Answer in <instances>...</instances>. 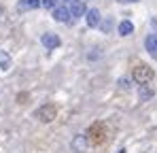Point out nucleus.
<instances>
[{"label":"nucleus","instance_id":"16","mask_svg":"<svg viewBox=\"0 0 157 153\" xmlns=\"http://www.w3.org/2000/svg\"><path fill=\"white\" fill-rule=\"evenodd\" d=\"M119 87L121 89H128L130 87V79H119Z\"/></svg>","mask_w":157,"mask_h":153},{"label":"nucleus","instance_id":"9","mask_svg":"<svg viewBox=\"0 0 157 153\" xmlns=\"http://www.w3.org/2000/svg\"><path fill=\"white\" fill-rule=\"evenodd\" d=\"M153 87L151 85H140V92H138V98H140V102H147V100H151L153 98Z\"/></svg>","mask_w":157,"mask_h":153},{"label":"nucleus","instance_id":"11","mask_svg":"<svg viewBox=\"0 0 157 153\" xmlns=\"http://www.w3.org/2000/svg\"><path fill=\"white\" fill-rule=\"evenodd\" d=\"M85 143H87V136H78L77 140H75V147H77V151H78V153L85 151Z\"/></svg>","mask_w":157,"mask_h":153},{"label":"nucleus","instance_id":"14","mask_svg":"<svg viewBox=\"0 0 157 153\" xmlns=\"http://www.w3.org/2000/svg\"><path fill=\"white\" fill-rule=\"evenodd\" d=\"M24 4H26V9H36V6H40V0H24Z\"/></svg>","mask_w":157,"mask_h":153},{"label":"nucleus","instance_id":"17","mask_svg":"<svg viewBox=\"0 0 157 153\" xmlns=\"http://www.w3.org/2000/svg\"><path fill=\"white\" fill-rule=\"evenodd\" d=\"M119 2H138V0H119Z\"/></svg>","mask_w":157,"mask_h":153},{"label":"nucleus","instance_id":"5","mask_svg":"<svg viewBox=\"0 0 157 153\" xmlns=\"http://www.w3.org/2000/svg\"><path fill=\"white\" fill-rule=\"evenodd\" d=\"M85 22H87L89 28L100 26V11H98V9H89V11L85 13Z\"/></svg>","mask_w":157,"mask_h":153},{"label":"nucleus","instance_id":"18","mask_svg":"<svg viewBox=\"0 0 157 153\" xmlns=\"http://www.w3.org/2000/svg\"><path fill=\"white\" fill-rule=\"evenodd\" d=\"M119 153H125V149H121V151H119Z\"/></svg>","mask_w":157,"mask_h":153},{"label":"nucleus","instance_id":"13","mask_svg":"<svg viewBox=\"0 0 157 153\" xmlns=\"http://www.w3.org/2000/svg\"><path fill=\"white\" fill-rule=\"evenodd\" d=\"M113 26H115V22H113L110 17H108V19H104V22H100V28H102L104 32H110V30H113Z\"/></svg>","mask_w":157,"mask_h":153},{"label":"nucleus","instance_id":"4","mask_svg":"<svg viewBox=\"0 0 157 153\" xmlns=\"http://www.w3.org/2000/svg\"><path fill=\"white\" fill-rule=\"evenodd\" d=\"M68 11H70V17H72V19H75V17H83V15L87 13V9H85V4H83L81 0H70Z\"/></svg>","mask_w":157,"mask_h":153},{"label":"nucleus","instance_id":"6","mask_svg":"<svg viewBox=\"0 0 157 153\" xmlns=\"http://www.w3.org/2000/svg\"><path fill=\"white\" fill-rule=\"evenodd\" d=\"M43 45H45L47 49H57V47L62 45V41H59L57 34H43Z\"/></svg>","mask_w":157,"mask_h":153},{"label":"nucleus","instance_id":"12","mask_svg":"<svg viewBox=\"0 0 157 153\" xmlns=\"http://www.w3.org/2000/svg\"><path fill=\"white\" fill-rule=\"evenodd\" d=\"M0 66H2V70H6L11 66V57L6 53H2V51H0Z\"/></svg>","mask_w":157,"mask_h":153},{"label":"nucleus","instance_id":"3","mask_svg":"<svg viewBox=\"0 0 157 153\" xmlns=\"http://www.w3.org/2000/svg\"><path fill=\"white\" fill-rule=\"evenodd\" d=\"M36 117H38L43 124H49V121H53V119L57 117V106H55V104H51V102L43 104V106L36 111Z\"/></svg>","mask_w":157,"mask_h":153},{"label":"nucleus","instance_id":"7","mask_svg":"<svg viewBox=\"0 0 157 153\" xmlns=\"http://www.w3.org/2000/svg\"><path fill=\"white\" fill-rule=\"evenodd\" d=\"M144 47H147L149 53H151V57H155V60H157V34H149V36H147Z\"/></svg>","mask_w":157,"mask_h":153},{"label":"nucleus","instance_id":"15","mask_svg":"<svg viewBox=\"0 0 157 153\" xmlns=\"http://www.w3.org/2000/svg\"><path fill=\"white\" fill-rule=\"evenodd\" d=\"M55 2H57V0H40V6H45V9H55Z\"/></svg>","mask_w":157,"mask_h":153},{"label":"nucleus","instance_id":"8","mask_svg":"<svg viewBox=\"0 0 157 153\" xmlns=\"http://www.w3.org/2000/svg\"><path fill=\"white\" fill-rule=\"evenodd\" d=\"M68 17H70V11L68 9H64V6H55L53 9V19L55 22L64 24V22H68Z\"/></svg>","mask_w":157,"mask_h":153},{"label":"nucleus","instance_id":"1","mask_svg":"<svg viewBox=\"0 0 157 153\" xmlns=\"http://www.w3.org/2000/svg\"><path fill=\"white\" fill-rule=\"evenodd\" d=\"M85 136H87V143H89V145H94V147L104 145L106 140H108V130H106V124H104V121H94L91 126L87 128Z\"/></svg>","mask_w":157,"mask_h":153},{"label":"nucleus","instance_id":"2","mask_svg":"<svg viewBox=\"0 0 157 153\" xmlns=\"http://www.w3.org/2000/svg\"><path fill=\"white\" fill-rule=\"evenodd\" d=\"M153 76H155V70H153L151 66H147V64H138V66H134V70H132V79H134L136 83H140V85L151 83Z\"/></svg>","mask_w":157,"mask_h":153},{"label":"nucleus","instance_id":"10","mask_svg":"<svg viewBox=\"0 0 157 153\" xmlns=\"http://www.w3.org/2000/svg\"><path fill=\"white\" fill-rule=\"evenodd\" d=\"M132 32H134V24L128 22V19H123V22L119 24V34H121V36H128Z\"/></svg>","mask_w":157,"mask_h":153}]
</instances>
